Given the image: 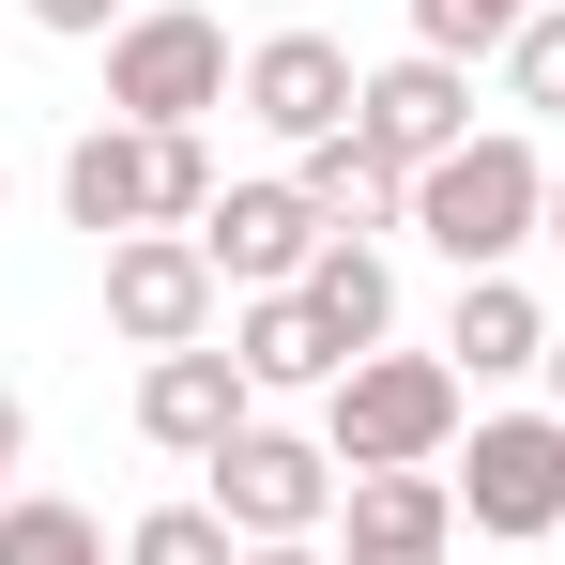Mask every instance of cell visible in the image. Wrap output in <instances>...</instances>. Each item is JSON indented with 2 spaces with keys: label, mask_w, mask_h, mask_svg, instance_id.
I'll use <instances>...</instances> for the list:
<instances>
[{
  "label": "cell",
  "mask_w": 565,
  "mask_h": 565,
  "mask_svg": "<svg viewBox=\"0 0 565 565\" xmlns=\"http://www.w3.org/2000/svg\"><path fill=\"white\" fill-rule=\"evenodd\" d=\"M413 230L459 276H520V245H551V153H535V122H473L444 169H413Z\"/></svg>",
  "instance_id": "6da1fadb"
},
{
  "label": "cell",
  "mask_w": 565,
  "mask_h": 565,
  "mask_svg": "<svg viewBox=\"0 0 565 565\" xmlns=\"http://www.w3.org/2000/svg\"><path fill=\"white\" fill-rule=\"evenodd\" d=\"M459 428H473V382L444 352H367V367H337V397H321L337 473H444Z\"/></svg>",
  "instance_id": "7a4b0ae2"
},
{
  "label": "cell",
  "mask_w": 565,
  "mask_h": 565,
  "mask_svg": "<svg viewBox=\"0 0 565 565\" xmlns=\"http://www.w3.org/2000/svg\"><path fill=\"white\" fill-rule=\"evenodd\" d=\"M230 93H245V62H230V15H199V0H138V15L107 31V122L169 138V122H214Z\"/></svg>",
  "instance_id": "3957f363"
},
{
  "label": "cell",
  "mask_w": 565,
  "mask_h": 565,
  "mask_svg": "<svg viewBox=\"0 0 565 565\" xmlns=\"http://www.w3.org/2000/svg\"><path fill=\"white\" fill-rule=\"evenodd\" d=\"M337 489H352L337 444H321V428H276V413H260L230 459H199V504H214L245 551H306V535H337Z\"/></svg>",
  "instance_id": "277c9868"
},
{
  "label": "cell",
  "mask_w": 565,
  "mask_h": 565,
  "mask_svg": "<svg viewBox=\"0 0 565 565\" xmlns=\"http://www.w3.org/2000/svg\"><path fill=\"white\" fill-rule=\"evenodd\" d=\"M444 489H459V520L489 535V551L565 535V413H473L459 459H444Z\"/></svg>",
  "instance_id": "5b68a950"
},
{
  "label": "cell",
  "mask_w": 565,
  "mask_h": 565,
  "mask_svg": "<svg viewBox=\"0 0 565 565\" xmlns=\"http://www.w3.org/2000/svg\"><path fill=\"white\" fill-rule=\"evenodd\" d=\"M107 337H122L138 367L230 337V290H214V260H199V230H138V245H107Z\"/></svg>",
  "instance_id": "8992f818"
},
{
  "label": "cell",
  "mask_w": 565,
  "mask_h": 565,
  "mask_svg": "<svg viewBox=\"0 0 565 565\" xmlns=\"http://www.w3.org/2000/svg\"><path fill=\"white\" fill-rule=\"evenodd\" d=\"M321 245H337V230H321V199L290 184H230L214 199V214H199V260H214V290H230V306H245V290H306V260H321Z\"/></svg>",
  "instance_id": "52a82bcc"
},
{
  "label": "cell",
  "mask_w": 565,
  "mask_h": 565,
  "mask_svg": "<svg viewBox=\"0 0 565 565\" xmlns=\"http://www.w3.org/2000/svg\"><path fill=\"white\" fill-rule=\"evenodd\" d=\"M245 428H260V382L230 367V337H214V352H153V367H138V444H153V459H230V444H245Z\"/></svg>",
  "instance_id": "ba28073f"
},
{
  "label": "cell",
  "mask_w": 565,
  "mask_h": 565,
  "mask_svg": "<svg viewBox=\"0 0 565 565\" xmlns=\"http://www.w3.org/2000/svg\"><path fill=\"white\" fill-rule=\"evenodd\" d=\"M352 138H367L382 169H444V153L473 138V62H428V46L367 62V93H352Z\"/></svg>",
  "instance_id": "9c48e42d"
},
{
  "label": "cell",
  "mask_w": 565,
  "mask_h": 565,
  "mask_svg": "<svg viewBox=\"0 0 565 565\" xmlns=\"http://www.w3.org/2000/svg\"><path fill=\"white\" fill-rule=\"evenodd\" d=\"M352 93H367V62H352L337 31H260L230 107H245L260 138H290V153H306V138H337V122H352Z\"/></svg>",
  "instance_id": "30bf717a"
},
{
  "label": "cell",
  "mask_w": 565,
  "mask_h": 565,
  "mask_svg": "<svg viewBox=\"0 0 565 565\" xmlns=\"http://www.w3.org/2000/svg\"><path fill=\"white\" fill-rule=\"evenodd\" d=\"M337 565H459V489L444 473H352L337 489Z\"/></svg>",
  "instance_id": "8fae6325"
},
{
  "label": "cell",
  "mask_w": 565,
  "mask_h": 565,
  "mask_svg": "<svg viewBox=\"0 0 565 565\" xmlns=\"http://www.w3.org/2000/svg\"><path fill=\"white\" fill-rule=\"evenodd\" d=\"M62 230H93V245H138L153 230V138L138 122H77L62 138Z\"/></svg>",
  "instance_id": "7c38bea8"
},
{
  "label": "cell",
  "mask_w": 565,
  "mask_h": 565,
  "mask_svg": "<svg viewBox=\"0 0 565 565\" xmlns=\"http://www.w3.org/2000/svg\"><path fill=\"white\" fill-rule=\"evenodd\" d=\"M551 306H535V290L520 276H459V306H444V367L459 382H520V367H551Z\"/></svg>",
  "instance_id": "4fadbf2b"
},
{
  "label": "cell",
  "mask_w": 565,
  "mask_h": 565,
  "mask_svg": "<svg viewBox=\"0 0 565 565\" xmlns=\"http://www.w3.org/2000/svg\"><path fill=\"white\" fill-rule=\"evenodd\" d=\"M306 321L337 337V367H367V352H397V260H382L367 230H337V245L306 260Z\"/></svg>",
  "instance_id": "5bb4252c"
},
{
  "label": "cell",
  "mask_w": 565,
  "mask_h": 565,
  "mask_svg": "<svg viewBox=\"0 0 565 565\" xmlns=\"http://www.w3.org/2000/svg\"><path fill=\"white\" fill-rule=\"evenodd\" d=\"M230 367L260 397H337V337L306 321V290H245L230 306Z\"/></svg>",
  "instance_id": "9a60e30c"
},
{
  "label": "cell",
  "mask_w": 565,
  "mask_h": 565,
  "mask_svg": "<svg viewBox=\"0 0 565 565\" xmlns=\"http://www.w3.org/2000/svg\"><path fill=\"white\" fill-rule=\"evenodd\" d=\"M290 184L321 199V230H413V169H382L352 122H337V138H306V153H290Z\"/></svg>",
  "instance_id": "2e32d148"
},
{
  "label": "cell",
  "mask_w": 565,
  "mask_h": 565,
  "mask_svg": "<svg viewBox=\"0 0 565 565\" xmlns=\"http://www.w3.org/2000/svg\"><path fill=\"white\" fill-rule=\"evenodd\" d=\"M0 565H107V520L62 504V489H15L0 504Z\"/></svg>",
  "instance_id": "e0dca14e"
},
{
  "label": "cell",
  "mask_w": 565,
  "mask_h": 565,
  "mask_svg": "<svg viewBox=\"0 0 565 565\" xmlns=\"http://www.w3.org/2000/svg\"><path fill=\"white\" fill-rule=\"evenodd\" d=\"M535 15H551V0H413V46H428V62H504Z\"/></svg>",
  "instance_id": "ac0fdd59"
},
{
  "label": "cell",
  "mask_w": 565,
  "mask_h": 565,
  "mask_svg": "<svg viewBox=\"0 0 565 565\" xmlns=\"http://www.w3.org/2000/svg\"><path fill=\"white\" fill-rule=\"evenodd\" d=\"M122 565H245V535L214 504H153V520H122Z\"/></svg>",
  "instance_id": "d6986e66"
},
{
  "label": "cell",
  "mask_w": 565,
  "mask_h": 565,
  "mask_svg": "<svg viewBox=\"0 0 565 565\" xmlns=\"http://www.w3.org/2000/svg\"><path fill=\"white\" fill-rule=\"evenodd\" d=\"M214 138H199V122H169V138H153V230H199V214H214Z\"/></svg>",
  "instance_id": "ffe728a7"
},
{
  "label": "cell",
  "mask_w": 565,
  "mask_h": 565,
  "mask_svg": "<svg viewBox=\"0 0 565 565\" xmlns=\"http://www.w3.org/2000/svg\"><path fill=\"white\" fill-rule=\"evenodd\" d=\"M504 93H520V122H565V0L504 46Z\"/></svg>",
  "instance_id": "44dd1931"
},
{
  "label": "cell",
  "mask_w": 565,
  "mask_h": 565,
  "mask_svg": "<svg viewBox=\"0 0 565 565\" xmlns=\"http://www.w3.org/2000/svg\"><path fill=\"white\" fill-rule=\"evenodd\" d=\"M15 15H31V31H46V46H107V31H122V15H138V0H15Z\"/></svg>",
  "instance_id": "7402d4cb"
},
{
  "label": "cell",
  "mask_w": 565,
  "mask_h": 565,
  "mask_svg": "<svg viewBox=\"0 0 565 565\" xmlns=\"http://www.w3.org/2000/svg\"><path fill=\"white\" fill-rule=\"evenodd\" d=\"M15 459H31V397L0 382V504H15Z\"/></svg>",
  "instance_id": "603a6c76"
},
{
  "label": "cell",
  "mask_w": 565,
  "mask_h": 565,
  "mask_svg": "<svg viewBox=\"0 0 565 565\" xmlns=\"http://www.w3.org/2000/svg\"><path fill=\"white\" fill-rule=\"evenodd\" d=\"M245 565H337V535H306V551H245Z\"/></svg>",
  "instance_id": "cb8c5ba5"
},
{
  "label": "cell",
  "mask_w": 565,
  "mask_h": 565,
  "mask_svg": "<svg viewBox=\"0 0 565 565\" xmlns=\"http://www.w3.org/2000/svg\"><path fill=\"white\" fill-rule=\"evenodd\" d=\"M551 260H565V169H551Z\"/></svg>",
  "instance_id": "d4e9b609"
},
{
  "label": "cell",
  "mask_w": 565,
  "mask_h": 565,
  "mask_svg": "<svg viewBox=\"0 0 565 565\" xmlns=\"http://www.w3.org/2000/svg\"><path fill=\"white\" fill-rule=\"evenodd\" d=\"M551 413H565V337H551Z\"/></svg>",
  "instance_id": "484cf974"
},
{
  "label": "cell",
  "mask_w": 565,
  "mask_h": 565,
  "mask_svg": "<svg viewBox=\"0 0 565 565\" xmlns=\"http://www.w3.org/2000/svg\"><path fill=\"white\" fill-rule=\"evenodd\" d=\"M489 565H535V551H489Z\"/></svg>",
  "instance_id": "4316f807"
},
{
  "label": "cell",
  "mask_w": 565,
  "mask_h": 565,
  "mask_svg": "<svg viewBox=\"0 0 565 565\" xmlns=\"http://www.w3.org/2000/svg\"><path fill=\"white\" fill-rule=\"evenodd\" d=\"M0 199H15V169H0Z\"/></svg>",
  "instance_id": "83f0119b"
}]
</instances>
